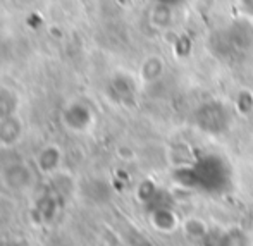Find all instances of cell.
I'll use <instances>...</instances> for the list:
<instances>
[{
    "label": "cell",
    "mask_w": 253,
    "mask_h": 246,
    "mask_svg": "<svg viewBox=\"0 0 253 246\" xmlns=\"http://www.w3.org/2000/svg\"><path fill=\"white\" fill-rule=\"evenodd\" d=\"M190 176L193 177L195 184L205 191H215L222 188L227 181L226 165L217 157H207L200 160L193 169L190 170Z\"/></svg>",
    "instance_id": "obj_1"
},
{
    "label": "cell",
    "mask_w": 253,
    "mask_h": 246,
    "mask_svg": "<svg viewBox=\"0 0 253 246\" xmlns=\"http://www.w3.org/2000/svg\"><path fill=\"white\" fill-rule=\"evenodd\" d=\"M222 40H217L215 50L217 53L224 48V55H236V53H245L253 45V30L247 26V23H234L227 30L220 33Z\"/></svg>",
    "instance_id": "obj_2"
},
{
    "label": "cell",
    "mask_w": 253,
    "mask_h": 246,
    "mask_svg": "<svg viewBox=\"0 0 253 246\" xmlns=\"http://www.w3.org/2000/svg\"><path fill=\"white\" fill-rule=\"evenodd\" d=\"M157 3H160V5H166V7H177L181 5V3H184L186 0H155Z\"/></svg>",
    "instance_id": "obj_3"
}]
</instances>
